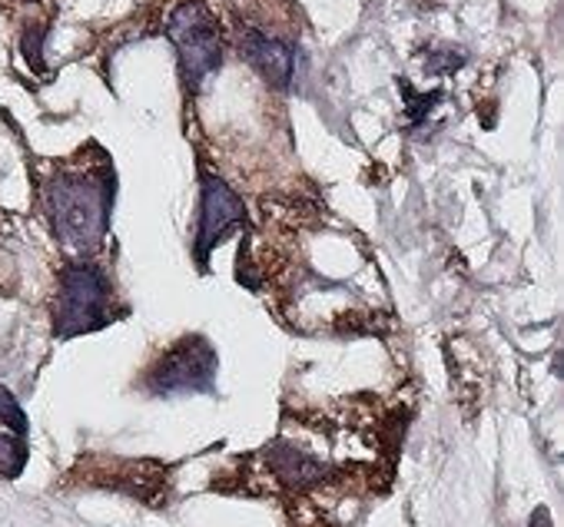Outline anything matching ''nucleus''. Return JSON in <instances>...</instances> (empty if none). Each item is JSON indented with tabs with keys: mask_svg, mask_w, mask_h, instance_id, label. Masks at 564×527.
Returning <instances> with one entry per match:
<instances>
[{
	"mask_svg": "<svg viewBox=\"0 0 564 527\" xmlns=\"http://www.w3.org/2000/svg\"><path fill=\"white\" fill-rule=\"evenodd\" d=\"M113 206V173L100 169H70L57 173L47 183V212L57 239L70 249H94L107 235Z\"/></svg>",
	"mask_w": 564,
	"mask_h": 527,
	"instance_id": "f257e3e1",
	"label": "nucleus"
},
{
	"mask_svg": "<svg viewBox=\"0 0 564 527\" xmlns=\"http://www.w3.org/2000/svg\"><path fill=\"white\" fill-rule=\"evenodd\" d=\"M166 37L176 47L180 70L189 90H199L209 74H216L223 61V44L213 14L199 4V0H183V4L166 21Z\"/></svg>",
	"mask_w": 564,
	"mask_h": 527,
	"instance_id": "f03ea898",
	"label": "nucleus"
},
{
	"mask_svg": "<svg viewBox=\"0 0 564 527\" xmlns=\"http://www.w3.org/2000/svg\"><path fill=\"white\" fill-rule=\"evenodd\" d=\"M110 322V286L100 270L87 262H74L61 273L57 289V332L84 336Z\"/></svg>",
	"mask_w": 564,
	"mask_h": 527,
	"instance_id": "7ed1b4c3",
	"label": "nucleus"
},
{
	"mask_svg": "<svg viewBox=\"0 0 564 527\" xmlns=\"http://www.w3.org/2000/svg\"><path fill=\"white\" fill-rule=\"evenodd\" d=\"M216 352L203 339H183L173 352H166L150 372V388L156 395L203 392L213 385Z\"/></svg>",
	"mask_w": 564,
	"mask_h": 527,
	"instance_id": "20e7f679",
	"label": "nucleus"
},
{
	"mask_svg": "<svg viewBox=\"0 0 564 527\" xmlns=\"http://www.w3.org/2000/svg\"><path fill=\"white\" fill-rule=\"evenodd\" d=\"M246 219L242 199L213 173H203V193H199V226H196V255L206 259L209 249H216L239 222Z\"/></svg>",
	"mask_w": 564,
	"mask_h": 527,
	"instance_id": "39448f33",
	"label": "nucleus"
},
{
	"mask_svg": "<svg viewBox=\"0 0 564 527\" xmlns=\"http://www.w3.org/2000/svg\"><path fill=\"white\" fill-rule=\"evenodd\" d=\"M239 54L242 61L275 90H286L296 70V54L290 44H282L275 37H265L259 31H242L239 37Z\"/></svg>",
	"mask_w": 564,
	"mask_h": 527,
	"instance_id": "423d86ee",
	"label": "nucleus"
},
{
	"mask_svg": "<svg viewBox=\"0 0 564 527\" xmlns=\"http://www.w3.org/2000/svg\"><path fill=\"white\" fill-rule=\"evenodd\" d=\"M24 458H28L24 441L0 431V471H4V474H18L24 468Z\"/></svg>",
	"mask_w": 564,
	"mask_h": 527,
	"instance_id": "0eeeda50",
	"label": "nucleus"
},
{
	"mask_svg": "<svg viewBox=\"0 0 564 527\" xmlns=\"http://www.w3.org/2000/svg\"><path fill=\"white\" fill-rule=\"evenodd\" d=\"M0 421L11 425L18 435H24V431H28V418H24L21 405L14 402V395H11L8 388H0Z\"/></svg>",
	"mask_w": 564,
	"mask_h": 527,
	"instance_id": "6e6552de",
	"label": "nucleus"
}]
</instances>
